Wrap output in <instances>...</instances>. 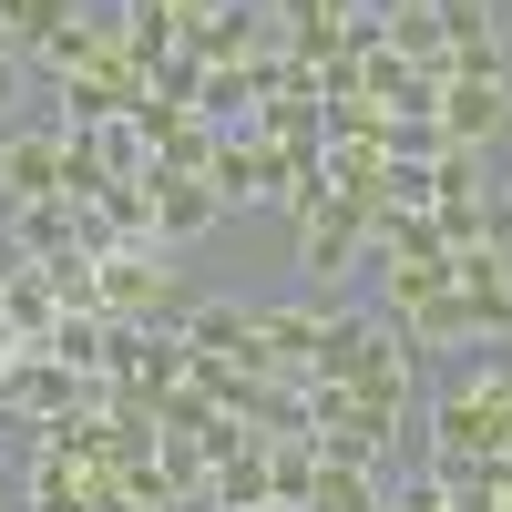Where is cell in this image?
I'll use <instances>...</instances> for the list:
<instances>
[{
    "label": "cell",
    "mask_w": 512,
    "mask_h": 512,
    "mask_svg": "<svg viewBox=\"0 0 512 512\" xmlns=\"http://www.w3.org/2000/svg\"><path fill=\"white\" fill-rule=\"evenodd\" d=\"M93 512H144V502H123V482H113V492H103V502H93Z\"/></svg>",
    "instance_id": "e0dca14e"
},
{
    "label": "cell",
    "mask_w": 512,
    "mask_h": 512,
    "mask_svg": "<svg viewBox=\"0 0 512 512\" xmlns=\"http://www.w3.org/2000/svg\"><path fill=\"white\" fill-rule=\"evenodd\" d=\"M175 328H185L195 359H256V318L236 308V297H205V308H185ZM256 369H267V359H256Z\"/></svg>",
    "instance_id": "9c48e42d"
},
{
    "label": "cell",
    "mask_w": 512,
    "mask_h": 512,
    "mask_svg": "<svg viewBox=\"0 0 512 512\" xmlns=\"http://www.w3.org/2000/svg\"><path fill=\"white\" fill-rule=\"evenodd\" d=\"M11 236H21V267H52V256L82 246V216L52 195V205H11Z\"/></svg>",
    "instance_id": "8fae6325"
},
{
    "label": "cell",
    "mask_w": 512,
    "mask_h": 512,
    "mask_svg": "<svg viewBox=\"0 0 512 512\" xmlns=\"http://www.w3.org/2000/svg\"><path fill=\"white\" fill-rule=\"evenodd\" d=\"M205 185H216V205H256V195H287L297 185V154L256 144V134H226L216 164H205Z\"/></svg>",
    "instance_id": "277c9868"
},
{
    "label": "cell",
    "mask_w": 512,
    "mask_h": 512,
    "mask_svg": "<svg viewBox=\"0 0 512 512\" xmlns=\"http://www.w3.org/2000/svg\"><path fill=\"white\" fill-rule=\"evenodd\" d=\"M144 195H154V236L164 246H185V236L216 226V185H205V175H164V164H144Z\"/></svg>",
    "instance_id": "52a82bcc"
},
{
    "label": "cell",
    "mask_w": 512,
    "mask_h": 512,
    "mask_svg": "<svg viewBox=\"0 0 512 512\" xmlns=\"http://www.w3.org/2000/svg\"><path fill=\"white\" fill-rule=\"evenodd\" d=\"M62 144L72 134H0V205H52L62 195Z\"/></svg>",
    "instance_id": "5b68a950"
},
{
    "label": "cell",
    "mask_w": 512,
    "mask_h": 512,
    "mask_svg": "<svg viewBox=\"0 0 512 512\" xmlns=\"http://www.w3.org/2000/svg\"><path fill=\"white\" fill-rule=\"evenodd\" d=\"M11 103H21V52L0 41V123H11Z\"/></svg>",
    "instance_id": "2e32d148"
},
{
    "label": "cell",
    "mask_w": 512,
    "mask_h": 512,
    "mask_svg": "<svg viewBox=\"0 0 512 512\" xmlns=\"http://www.w3.org/2000/svg\"><path fill=\"white\" fill-rule=\"evenodd\" d=\"M31 512H93V492H82L72 461H41L31 451Z\"/></svg>",
    "instance_id": "5bb4252c"
},
{
    "label": "cell",
    "mask_w": 512,
    "mask_h": 512,
    "mask_svg": "<svg viewBox=\"0 0 512 512\" xmlns=\"http://www.w3.org/2000/svg\"><path fill=\"white\" fill-rule=\"evenodd\" d=\"M441 277L461 287V308H472V338L512 349V256H502V246H451Z\"/></svg>",
    "instance_id": "3957f363"
},
{
    "label": "cell",
    "mask_w": 512,
    "mask_h": 512,
    "mask_svg": "<svg viewBox=\"0 0 512 512\" xmlns=\"http://www.w3.org/2000/svg\"><path fill=\"white\" fill-rule=\"evenodd\" d=\"M297 226H308V236H297V256H308L318 287H338V277L369 256V216H359V205H318V216H297Z\"/></svg>",
    "instance_id": "8992f818"
},
{
    "label": "cell",
    "mask_w": 512,
    "mask_h": 512,
    "mask_svg": "<svg viewBox=\"0 0 512 512\" xmlns=\"http://www.w3.org/2000/svg\"><path fill=\"white\" fill-rule=\"evenodd\" d=\"M41 287H52L62 308H93V256H82V246H72V256H52V267H41Z\"/></svg>",
    "instance_id": "9a60e30c"
},
{
    "label": "cell",
    "mask_w": 512,
    "mask_h": 512,
    "mask_svg": "<svg viewBox=\"0 0 512 512\" xmlns=\"http://www.w3.org/2000/svg\"><path fill=\"white\" fill-rule=\"evenodd\" d=\"M318 349H328V318H318V308H267V318H256V359H267V369L308 379Z\"/></svg>",
    "instance_id": "ba28073f"
},
{
    "label": "cell",
    "mask_w": 512,
    "mask_h": 512,
    "mask_svg": "<svg viewBox=\"0 0 512 512\" xmlns=\"http://www.w3.org/2000/svg\"><path fill=\"white\" fill-rule=\"evenodd\" d=\"M431 123L451 154H482L502 123H512V72H472V82H441L431 93Z\"/></svg>",
    "instance_id": "7a4b0ae2"
},
{
    "label": "cell",
    "mask_w": 512,
    "mask_h": 512,
    "mask_svg": "<svg viewBox=\"0 0 512 512\" xmlns=\"http://www.w3.org/2000/svg\"><path fill=\"white\" fill-rule=\"evenodd\" d=\"M205 512H256V502H267V451H226V461H205V492H195Z\"/></svg>",
    "instance_id": "30bf717a"
},
{
    "label": "cell",
    "mask_w": 512,
    "mask_h": 512,
    "mask_svg": "<svg viewBox=\"0 0 512 512\" xmlns=\"http://www.w3.org/2000/svg\"><path fill=\"white\" fill-rule=\"evenodd\" d=\"M256 512H297V502H256Z\"/></svg>",
    "instance_id": "ac0fdd59"
},
{
    "label": "cell",
    "mask_w": 512,
    "mask_h": 512,
    "mask_svg": "<svg viewBox=\"0 0 512 512\" xmlns=\"http://www.w3.org/2000/svg\"><path fill=\"white\" fill-rule=\"evenodd\" d=\"M93 164H103V185H144V164H154V144H144V123L123 113V123H93Z\"/></svg>",
    "instance_id": "4fadbf2b"
},
{
    "label": "cell",
    "mask_w": 512,
    "mask_h": 512,
    "mask_svg": "<svg viewBox=\"0 0 512 512\" xmlns=\"http://www.w3.org/2000/svg\"><path fill=\"white\" fill-rule=\"evenodd\" d=\"M267 451V502H297L308 512V492H318V441L308 431H277V441H256Z\"/></svg>",
    "instance_id": "7c38bea8"
},
{
    "label": "cell",
    "mask_w": 512,
    "mask_h": 512,
    "mask_svg": "<svg viewBox=\"0 0 512 512\" xmlns=\"http://www.w3.org/2000/svg\"><path fill=\"white\" fill-rule=\"evenodd\" d=\"M93 308L103 318H175V267H164V246H103L93 256Z\"/></svg>",
    "instance_id": "6da1fadb"
}]
</instances>
